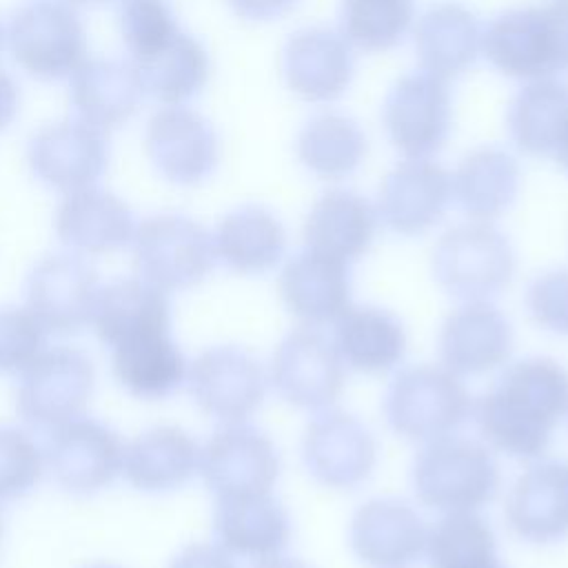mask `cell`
I'll return each instance as SVG.
<instances>
[{"instance_id":"obj_29","label":"cell","mask_w":568,"mask_h":568,"mask_svg":"<svg viewBox=\"0 0 568 568\" xmlns=\"http://www.w3.org/2000/svg\"><path fill=\"white\" fill-rule=\"evenodd\" d=\"M217 546L233 557L264 559L280 555L291 541V517L271 495L220 497L213 513Z\"/></svg>"},{"instance_id":"obj_44","label":"cell","mask_w":568,"mask_h":568,"mask_svg":"<svg viewBox=\"0 0 568 568\" xmlns=\"http://www.w3.org/2000/svg\"><path fill=\"white\" fill-rule=\"evenodd\" d=\"M169 568H237V564L217 544H189L173 557Z\"/></svg>"},{"instance_id":"obj_22","label":"cell","mask_w":568,"mask_h":568,"mask_svg":"<svg viewBox=\"0 0 568 568\" xmlns=\"http://www.w3.org/2000/svg\"><path fill=\"white\" fill-rule=\"evenodd\" d=\"M426 541L422 515L404 499L373 497L351 515L348 544L368 568H408L424 557Z\"/></svg>"},{"instance_id":"obj_12","label":"cell","mask_w":568,"mask_h":568,"mask_svg":"<svg viewBox=\"0 0 568 568\" xmlns=\"http://www.w3.org/2000/svg\"><path fill=\"white\" fill-rule=\"evenodd\" d=\"M300 457L315 484L333 490H353L373 475L377 442L355 415L326 408L306 424L300 439Z\"/></svg>"},{"instance_id":"obj_31","label":"cell","mask_w":568,"mask_h":568,"mask_svg":"<svg viewBox=\"0 0 568 568\" xmlns=\"http://www.w3.org/2000/svg\"><path fill=\"white\" fill-rule=\"evenodd\" d=\"M98 339L115 348L120 344L171 333V304L164 291L142 277H120L100 288L91 315Z\"/></svg>"},{"instance_id":"obj_35","label":"cell","mask_w":568,"mask_h":568,"mask_svg":"<svg viewBox=\"0 0 568 568\" xmlns=\"http://www.w3.org/2000/svg\"><path fill=\"white\" fill-rule=\"evenodd\" d=\"M146 98L160 106L191 104L209 84L211 55L200 38L180 29L162 49L133 62Z\"/></svg>"},{"instance_id":"obj_20","label":"cell","mask_w":568,"mask_h":568,"mask_svg":"<svg viewBox=\"0 0 568 568\" xmlns=\"http://www.w3.org/2000/svg\"><path fill=\"white\" fill-rule=\"evenodd\" d=\"M515 348L510 320L490 302H462L439 326L442 366L459 377H477L504 368Z\"/></svg>"},{"instance_id":"obj_50","label":"cell","mask_w":568,"mask_h":568,"mask_svg":"<svg viewBox=\"0 0 568 568\" xmlns=\"http://www.w3.org/2000/svg\"><path fill=\"white\" fill-rule=\"evenodd\" d=\"M87 568H122V566H115V564H93V566H87Z\"/></svg>"},{"instance_id":"obj_45","label":"cell","mask_w":568,"mask_h":568,"mask_svg":"<svg viewBox=\"0 0 568 568\" xmlns=\"http://www.w3.org/2000/svg\"><path fill=\"white\" fill-rule=\"evenodd\" d=\"M300 0H226L229 9L246 22H273L297 7Z\"/></svg>"},{"instance_id":"obj_46","label":"cell","mask_w":568,"mask_h":568,"mask_svg":"<svg viewBox=\"0 0 568 568\" xmlns=\"http://www.w3.org/2000/svg\"><path fill=\"white\" fill-rule=\"evenodd\" d=\"M20 104H22V93L16 82V78L0 69V133L11 129V124L20 115Z\"/></svg>"},{"instance_id":"obj_49","label":"cell","mask_w":568,"mask_h":568,"mask_svg":"<svg viewBox=\"0 0 568 568\" xmlns=\"http://www.w3.org/2000/svg\"><path fill=\"white\" fill-rule=\"evenodd\" d=\"M78 9H95V7H106V4H115L118 0H67Z\"/></svg>"},{"instance_id":"obj_23","label":"cell","mask_w":568,"mask_h":568,"mask_svg":"<svg viewBox=\"0 0 568 568\" xmlns=\"http://www.w3.org/2000/svg\"><path fill=\"white\" fill-rule=\"evenodd\" d=\"M135 226L129 204L98 184L64 193L53 215V229L60 244L82 257L124 248L131 244Z\"/></svg>"},{"instance_id":"obj_21","label":"cell","mask_w":568,"mask_h":568,"mask_svg":"<svg viewBox=\"0 0 568 568\" xmlns=\"http://www.w3.org/2000/svg\"><path fill=\"white\" fill-rule=\"evenodd\" d=\"M504 519L508 530L530 546L568 539V462L535 459L510 484Z\"/></svg>"},{"instance_id":"obj_11","label":"cell","mask_w":568,"mask_h":568,"mask_svg":"<svg viewBox=\"0 0 568 568\" xmlns=\"http://www.w3.org/2000/svg\"><path fill=\"white\" fill-rule=\"evenodd\" d=\"M266 377L286 404L320 413L339 399L346 366L317 326H297L275 346Z\"/></svg>"},{"instance_id":"obj_41","label":"cell","mask_w":568,"mask_h":568,"mask_svg":"<svg viewBox=\"0 0 568 568\" xmlns=\"http://www.w3.org/2000/svg\"><path fill=\"white\" fill-rule=\"evenodd\" d=\"M44 453L24 430L0 426V499H20L42 479Z\"/></svg>"},{"instance_id":"obj_39","label":"cell","mask_w":568,"mask_h":568,"mask_svg":"<svg viewBox=\"0 0 568 568\" xmlns=\"http://www.w3.org/2000/svg\"><path fill=\"white\" fill-rule=\"evenodd\" d=\"M339 33L366 53L399 47L415 24V0H339Z\"/></svg>"},{"instance_id":"obj_53","label":"cell","mask_w":568,"mask_h":568,"mask_svg":"<svg viewBox=\"0 0 568 568\" xmlns=\"http://www.w3.org/2000/svg\"><path fill=\"white\" fill-rule=\"evenodd\" d=\"M566 417H568V415H566Z\"/></svg>"},{"instance_id":"obj_4","label":"cell","mask_w":568,"mask_h":568,"mask_svg":"<svg viewBox=\"0 0 568 568\" xmlns=\"http://www.w3.org/2000/svg\"><path fill=\"white\" fill-rule=\"evenodd\" d=\"M4 47L16 67L33 80H69L89 58L80 9L67 0H24L4 27Z\"/></svg>"},{"instance_id":"obj_48","label":"cell","mask_w":568,"mask_h":568,"mask_svg":"<svg viewBox=\"0 0 568 568\" xmlns=\"http://www.w3.org/2000/svg\"><path fill=\"white\" fill-rule=\"evenodd\" d=\"M251 568H308V566L304 561L295 559V557H284L280 552V555H273V557L255 559V564Z\"/></svg>"},{"instance_id":"obj_42","label":"cell","mask_w":568,"mask_h":568,"mask_svg":"<svg viewBox=\"0 0 568 568\" xmlns=\"http://www.w3.org/2000/svg\"><path fill=\"white\" fill-rule=\"evenodd\" d=\"M47 335L29 308H0V373H22L44 351Z\"/></svg>"},{"instance_id":"obj_24","label":"cell","mask_w":568,"mask_h":568,"mask_svg":"<svg viewBox=\"0 0 568 568\" xmlns=\"http://www.w3.org/2000/svg\"><path fill=\"white\" fill-rule=\"evenodd\" d=\"M67 82L73 118L102 133L129 124L146 98L140 75L129 58L89 55Z\"/></svg>"},{"instance_id":"obj_14","label":"cell","mask_w":568,"mask_h":568,"mask_svg":"<svg viewBox=\"0 0 568 568\" xmlns=\"http://www.w3.org/2000/svg\"><path fill=\"white\" fill-rule=\"evenodd\" d=\"M275 442L246 422L217 428L200 448V475L206 488L220 497L271 493L280 477Z\"/></svg>"},{"instance_id":"obj_40","label":"cell","mask_w":568,"mask_h":568,"mask_svg":"<svg viewBox=\"0 0 568 568\" xmlns=\"http://www.w3.org/2000/svg\"><path fill=\"white\" fill-rule=\"evenodd\" d=\"M118 31L131 62L162 49L182 27L171 0H118Z\"/></svg>"},{"instance_id":"obj_8","label":"cell","mask_w":568,"mask_h":568,"mask_svg":"<svg viewBox=\"0 0 568 568\" xmlns=\"http://www.w3.org/2000/svg\"><path fill=\"white\" fill-rule=\"evenodd\" d=\"M382 129L390 146L404 158H433L453 131V93L448 80L428 71H408L386 91Z\"/></svg>"},{"instance_id":"obj_37","label":"cell","mask_w":568,"mask_h":568,"mask_svg":"<svg viewBox=\"0 0 568 568\" xmlns=\"http://www.w3.org/2000/svg\"><path fill=\"white\" fill-rule=\"evenodd\" d=\"M568 115V84L559 78L524 82L506 109L513 146L530 158L550 155Z\"/></svg>"},{"instance_id":"obj_52","label":"cell","mask_w":568,"mask_h":568,"mask_svg":"<svg viewBox=\"0 0 568 568\" xmlns=\"http://www.w3.org/2000/svg\"><path fill=\"white\" fill-rule=\"evenodd\" d=\"M0 532H2V521H0Z\"/></svg>"},{"instance_id":"obj_5","label":"cell","mask_w":568,"mask_h":568,"mask_svg":"<svg viewBox=\"0 0 568 568\" xmlns=\"http://www.w3.org/2000/svg\"><path fill=\"white\" fill-rule=\"evenodd\" d=\"M515 271V246L493 222L468 220L450 226L430 253L433 280L462 302L499 295L513 282Z\"/></svg>"},{"instance_id":"obj_51","label":"cell","mask_w":568,"mask_h":568,"mask_svg":"<svg viewBox=\"0 0 568 568\" xmlns=\"http://www.w3.org/2000/svg\"><path fill=\"white\" fill-rule=\"evenodd\" d=\"M4 47V27H2V22H0V49Z\"/></svg>"},{"instance_id":"obj_3","label":"cell","mask_w":568,"mask_h":568,"mask_svg":"<svg viewBox=\"0 0 568 568\" xmlns=\"http://www.w3.org/2000/svg\"><path fill=\"white\" fill-rule=\"evenodd\" d=\"M410 484L426 508L442 515L477 513L497 497L501 473L484 442L453 433L426 442L417 450Z\"/></svg>"},{"instance_id":"obj_2","label":"cell","mask_w":568,"mask_h":568,"mask_svg":"<svg viewBox=\"0 0 568 568\" xmlns=\"http://www.w3.org/2000/svg\"><path fill=\"white\" fill-rule=\"evenodd\" d=\"M481 55L510 80L568 73V0L497 13L481 31Z\"/></svg>"},{"instance_id":"obj_18","label":"cell","mask_w":568,"mask_h":568,"mask_svg":"<svg viewBox=\"0 0 568 568\" xmlns=\"http://www.w3.org/2000/svg\"><path fill=\"white\" fill-rule=\"evenodd\" d=\"M100 282L82 255L51 253L27 277V308L47 333L73 335L91 324Z\"/></svg>"},{"instance_id":"obj_33","label":"cell","mask_w":568,"mask_h":568,"mask_svg":"<svg viewBox=\"0 0 568 568\" xmlns=\"http://www.w3.org/2000/svg\"><path fill=\"white\" fill-rule=\"evenodd\" d=\"M200 468V446L180 426H153L124 446V479L151 495L182 488Z\"/></svg>"},{"instance_id":"obj_26","label":"cell","mask_w":568,"mask_h":568,"mask_svg":"<svg viewBox=\"0 0 568 568\" xmlns=\"http://www.w3.org/2000/svg\"><path fill=\"white\" fill-rule=\"evenodd\" d=\"M481 31L477 13L464 2L430 4L415 18L410 31L419 69L442 80L466 73L481 55Z\"/></svg>"},{"instance_id":"obj_15","label":"cell","mask_w":568,"mask_h":568,"mask_svg":"<svg viewBox=\"0 0 568 568\" xmlns=\"http://www.w3.org/2000/svg\"><path fill=\"white\" fill-rule=\"evenodd\" d=\"M355 49L328 27L293 31L280 51L286 89L302 102L331 104L346 95L355 78Z\"/></svg>"},{"instance_id":"obj_9","label":"cell","mask_w":568,"mask_h":568,"mask_svg":"<svg viewBox=\"0 0 568 568\" xmlns=\"http://www.w3.org/2000/svg\"><path fill=\"white\" fill-rule=\"evenodd\" d=\"M153 171L173 186H200L220 166L222 142L213 122L189 104L158 106L142 135Z\"/></svg>"},{"instance_id":"obj_17","label":"cell","mask_w":568,"mask_h":568,"mask_svg":"<svg viewBox=\"0 0 568 568\" xmlns=\"http://www.w3.org/2000/svg\"><path fill=\"white\" fill-rule=\"evenodd\" d=\"M266 373L240 346H213L189 366L186 384L197 408L224 424L246 422L264 402Z\"/></svg>"},{"instance_id":"obj_6","label":"cell","mask_w":568,"mask_h":568,"mask_svg":"<svg viewBox=\"0 0 568 568\" xmlns=\"http://www.w3.org/2000/svg\"><path fill=\"white\" fill-rule=\"evenodd\" d=\"M473 413L462 377L446 366L415 364L399 368L384 395L388 428L408 442H433L453 435Z\"/></svg>"},{"instance_id":"obj_25","label":"cell","mask_w":568,"mask_h":568,"mask_svg":"<svg viewBox=\"0 0 568 568\" xmlns=\"http://www.w3.org/2000/svg\"><path fill=\"white\" fill-rule=\"evenodd\" d=\"M277 291L286 311L302 326L320 328L335 322L351 306V266L302 248L284 262Z\"/></svg>"},{"instance_id":"obj_16","label":"cell","mask_w":568,"mask_h":568,"mask_svg":"<svg viewBox=\"0 0 568 568\" xmlns=\"http://www.w3.org/2000/svg\"><path fill=\"white\" fill-rule=\"evenodd\" d=\"M124 444L100 419L75 417L51 430L44 462L55 484L71 495H93L122 473Z\"/></svg>"},{"instance_id":"obj_38","label":"cell","mask_w":568,"mask_h":568,"mask_svg":"<svg viewBox=\"0 0 568 568\" xmlns=\"http://www.w3.org/2000/svg\"><path fill=\"white\" fill-rule=\"evenodd\" d=\"M430 568H506L490 524L477 513L444 515L426 541Z\"/></svg>"},{"instance_id":"obj_32","label":"cell","mask_w":568,"mask_h":568,"mask_svg":"<svg viewBox=\"0 0 568 568\" xmlns=\"http://www.w3.org/2000/svg\"><path fill=\"white\" fill-rule=\"evenodd\" d=\"M331 339L344 366L364 375H382L397 368L408 348L402 320L375 304H351L335 320Z\"/></svg>"},{"instance_id":"obj_43","label":"cell","mask_w":568,"mask_h":568,"mask_svg":"<svg viewBox=\"0 0 568 568\" xmlns=\"http://www.w3.org/2000/svg\"><path fill=\"white\" fill-rule=\"evenodd\" d=\"M524 304L535 326L568 337V268H550L532 277Z\"/></svg>"},{"instance_id":"obj_27","label":"cell","mask_w":568,"mask_h":568,"mask_svg":"<svg viewBox=\"0 0 568 568\" xmlns=\"http://www.w3.org/2000/svg\"><path fill=\"white\" fill-rule=\"evenodd\" d=\"M377 211L351 189H328L308 209L302 226L304 248L353 264L368 253L377 233Z\"/></svg>"},{"instance_id":"obj_28","label":"cell","mask_w":568,"mask_h":568,"mask_svg":"<svg viewBox=\"0 0 568 568\" xmlns=\"http://www.w3.org/2000/svg\"><path fill=\"white\" fill-rule=\"evenodd\" d=\"M521 191L517 158L495 144L468 151L450 173V202L477 222H495L506 215Z\"/></svg>"},{"instance_id":"obj_47","label":"cell","mask_w":568,"mask_h":568,"mask_svg":"<svg viewBox=\"0 0 568 568\" xmlns=\"http://www.w3.org/2000/svg\"><path fill=\"white\" fill-rule=\"evenodd\" d=\"M550 158L555 160V164L568 175V115L564 120V126L559 131V138L555 142V149L550 153Z\"/></svg>"},{"instance_id":"obj_13","label":"cell","mask_w":568,"mask_h":568,"mask_svg":"<svg viewBox=\"0 0 568 568\" xmlns=\"http://www.w3.org/2000/svg\"><path fill=\"white\" fill-rule=\"evenodd\" d=\"M109 133L73 115L42 124L27 140L31 175L62 195L95 186L109 166Z\"/></svg>"},{"instance_id":"obj_7","label":"cell","mask_w":568,"mask_h":568,"mask_svg":"<svg viewBox=\"0 0 568 568\" xmlns=\"http://www.w3.org/2000/svg\"><path fill=\"white\" fill-rule=\"evenodd\" d=\"M131 248L140 277L164 293L197 286L215 266L211 233L184 213L144 217Z\"/></svg>"},{"instance_id":"obj_10","label":"cell","mask_w":568,"mask_h":568,"mask_svg":"<svg viewBox=\"0 0 568 568\" xmlns=\"http://www.w3.org/2000/svg\"><path fill=\"white\" fill-rule=\"evenodd\" d=\"M95 386L89 355L71 346L44 348L22 373L16 393L20 417L36 428H58L87 408Z\"/></svg>"},{"instance_id":"obj_34","label":"cell","mask_w":568,"mask_h":568,"mask_svg":"<svg viewBox=\"0 0 568 568\" xmlns=\"http://www.w3.org/2000/svg\"><path fill=\"white\" fill-rule=\"evenodd\" d=\"M368 153L362 124L342 111H320L297 131V162L317 180L339 182L357 173Z\"/></svg>"},{"instance_id":"obj_30","label":"cell","mask_w":568,"mask_h":568,"mask_svg":"<svg viewBox=\"0 0 568 568\" xmlns=\"http://www.w3.org/2000/svg\"><path fill=\"white\" fill-rule=\"evenodd\" d=\"M215 262L237 275H262L286 253V226L264 204H242L222 215L213 231Z\"/></svg>"},{"instance_id":"obj_19","label":"cell","mask_w":568,"mask_h":568,"mask_svg":"<svg viewBox=\"0 0 568 568\" xmlns=\"http://www.w3.org/2000/svg\"><path fill=\"white\" fill-rule=\"evenodd\" d=\"M450 204V173L430 158H404L382 180L377 220L390 233L417 237L437 226Z\"/></svg>"},{"instance_id":"obj_1","label":"cell","mask_w":568,"mask_h":568,"mask_svg":"<svg viewBox=\"0 0 568 568\" xmlns=\"http://www.w3.org/2000/svg\"><path fill=\"white\" fill-rule=\"evenodd\" d=\"M470 415L490 450L535 462L568 415V368L546 355L517 359L504 366Z\"/></svg>"},{"instance_id":"obj_36","label":"cell","mask_w":568,"mask_h":568,"mask_svg":"<svg viewBox=\"0 0 568 568\" xmlns=\"http://www.w3.org/2000/svg\"><path fill=\"white\" fill-rule=\"evenodd\" d=\"M118 384L138 399H164L186 382V359L171 333L146 335L111 348Z\"/></svg>"}]
</instances>
